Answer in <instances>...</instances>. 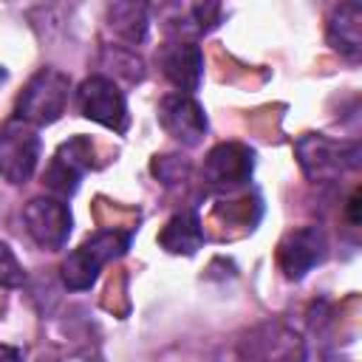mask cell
Here are the masks:
<instances>
[{"label":"cell","mask_w":362,"mask_h":362,"mask_svg":"<svg viewBox=\"0 0 362 362\" xmlns=\"http://www.w3.org/2000/svg\"><path fill=\"white\" fill-rule=\"evenodd\" d=\"M305 339L283 320H266L229 339L218 362H305Z\"/></svg>","instance_id":"6da1fadb"},{"label":"cell","mask_w":362,"mask_h":362,"mask_svg":"<svg viewBox=\"0 0 362 362\" xmlns=\"http://www.w3.org/2000/svg\"><path fill=\"white\" fill-rule=\"evenodd\" d=\"M130 246V232L122 229H99L90 238H85L59 266L62 283L71 291H85L96 283L102 266H107L110 260L122 257Z\"/></svg>","instance_id":"7a4b0ae2"},{"label":"cell","mask_w":362,"mask_h":362,"mask_svg":"<svg viewBox=\"0 0 362 362\" xmlns=\"http://www.w3.org/2000/svg\"><path fill=\"white\" fill-rule=\"evenodd\" d=\"M68 96H71V76L57 68H40L17 96V119L31 127L54 124L65 113Z\"/></svg>","instance_id":"3957f363"},{"label":"cell","mask_w":362,"mask_h":362,"mask_svg":"<svg viewBox=\"0 0 362 362\" xmlns=\"http://www.w3.org/2000/svg\"><path fill=\"white\" fill-rule=\"evenodd\" d=\"M297 161L308 181H337L342 173L356 170L362 150L356 141H337L322 133H305L294 144Z\"/></svg>","instance_id":"277c9868"},{"label":"cell","mask_w":362,"mask_h":362,"mask_svg":"<svg viewBox=\"0 0 362 362\" xmlns=\"http://www.w3.org/2000/svg\"><path fill=\"white\" fill-rule=\"evenodd\" d=\"M76 107L85 119L107 127V130H116V133H124L127 130V102H124V93L119 90V85L105 76V74H93L88 76L79 88H76Z\"/></svg>","instance_id":"5b68a950"},{"label":"cell","mask_w":362,"mask_h":362,"mask_svg":"<svg viewBox=\"0 0 362 362\" xmlns=\"http://www.w3.org/2000/svg\"><path fill=\"white\" fill-rule=\"evenodd\" d=\"M40 161V136L37 127L11 119L0 130V178L8 184H25Z\"/></svg>","instance_id":"8992f818"},{"label":"cell","mask_w":362,"mask_h":362,"mask_svg":"<svg viewBox=\"0 0 362 362\" xmlns=\"http://www.w3.org/2000/svg\"><path fill=\"white\" fill-rule=\"evenodd\" d=\"M255 173V153L240 141H221L204 158V181L209 189L229 195L249 184Z\"/></svg>","instance_id":"52a82bcc"},{"label":"cell","mask_w":362,"mask_h":362,"mask_svg":"<svg viewBox=\"0 0 362 362\" xmlns=\"http://www.w3.org/2000/svg\"><path fill=\"white\" fill-rule=\"evenodd\" d=\"M90 158H93V144L85 136H74L65 144H59L42 173L45 189L59 201L71 198L76 192L82 175L90 170V164H93Z\"/></svg>","instance_id":"ba28073f"},{"label":"cell","mask_w":362,"mask_h":362,"mask_svg":"<svg viewBox=\"0 0 362 362\" xmlns=\"http://www.w3.org/2000/svg\"><path fill=\"white\" fill-rule=\"evenodd\" d=\"M23 221H25V232L31 235V240L48 252H57L68 243L71 223H74L68 204L54 195L31 198L23 209Z\"/></svg>","instance_id":"9c48e42d"},{"label":"cell","mask_w":362,"mask_h":362,"mask_svg":"<svg viewBox=\"0 0 362 362\" xmlns=\"http://www.w3.org/2000/svg\"><path fill=\"white\" fill-rule=\"evenodd\" d=\"M328 255V240L320 226H300L277 246V263L288 280H303Z\"/></svg>","instance_id":"30bf717a"},{"label":"cell","mask_w":362,"mask_h":362,"mask_svg":"<svg viewBox=\"0 0 362 362\" xmlns=\"http://www.w3.org/2000/svg\"><path fill=\"white\" fill-rule=\"evenodd\" d=\"M158 122L184 147L201 144L204 136H206V127H209L204 107L192 96H187V93H170V96H164L161 105H158Z\"/></svg>","instance_id":"8fae6325"},{"label":"cell","mask_w":362,"mask_h":362,"mask_svg":"<svg viewBox=\"0 0 362 362\" xmlns=\"http://www.w3.org/2000/svg\"><path fill=\"white\" fill-rule=\"evenodd\" d=\"M158 68L164 74V79L178 88V93H192L198 90L201 85V76H204V54L201 48L189 40H170L158 48Z\"/></svg>","instance_id":"7c38bea8"},{"label":"cell","mask_w":362,"mask_h":362,"mask_svg":"<svg viewBox=\"0 0 362 362\" xmlns=\"http://www.w3.org/2000/svg\"><path fill=\"white\" fill-rule=\"evenodd\" d=\"M328 42L345 59H359L362 54V6L339 3L328 17Z\"/></svg>","instance_id":"4fadbf2b"},{"label":"cell","mask_w":362,"mask_h":362,"mask_svg":"<svg viewBox=\"0 0 362 362\" xmlns=\"http://www.w3.org/2000/svg\"><path fill=\"white\" fill-rule=\"evenodd\" d=\"M158 246L170 255H195L204 246V229L195 209L175 212L158 232Z\"/></svg>","instance_id":"5bb4252c"},{"label":"cell","mask_w":362,"mask_h":362,"mask_svg":"<svg viewBox=\"0 0 362 362\" xmlns=\"http://www.w3.org/2000/svg\"><path fill=\"white\" fill-rule=\"evenodd\" d=\"M107 28L130 45H139L147 40V28H150V8L144 3H110L107 6Z\"/></svg>","instance_id":"9a60e30c"},{"label":"cell","mask_w":362,"mask_h":362,"mask_svg":"<svg viewBox=\"0 0 362 362\" xmlns=\"http://www.w3.org/2000/svg\"><path fill=\"white\" fill-rule=\"evenodd\" d=\"M173 11H175V17L167 20V31L175 40H187V42H189V37H201L209 28H215L218 25V17H221V6L218 3L175 6Z\"/></svg>","instance_id":"2e32d148"},{"label":"cell","mask_w":362,"mask_h":362,"mask_svg":"<svg viewBox=\"0 0 362 362\" xmlns=\"http://www.w3.org/2000/svg\"><path fill=\"white\" fill-rule=\"evenodd\" d=\"M102 65L113 74V76H110L113 82H116V79H124L127 85H136V82L144 79V62H141V57H139L133 48H127V45H105V51H102Z\"/></svg>","instance_id":"e0dca14e"},{"label":"cell","mask_w":362,"mask_h":362,"mask_svg":"<svg viewBox=\"0 0 362 362\" xmlns=\"http://www.w3.org/2000/svg\"><path fill=\"white\" fill-rule=\"evenodd\" d=\"M25 283V272L20 266V260L14 257V252L0 240V286L3 288H17Z\"/></svg>","instance_id":"ac0fdd59"},{"label":"cell","mask_w":362,"mask_h":362,"mask_svg":"<svg viewBox=\"0 0 362 362\" xmlns=\"http://www.w3.org/2000/svg\"><path fill=\"white\" fill-rule=\"evenodd\" d=\"M153 173L164 181V184H178L187 178L189 173V164L181 158V156H161L153 161Z\"/></svg>","instance_id":"d6986e66"},{"label":"cell","mask_w":362,"mask_h":362,"mask_svg":"<svg viewBox=\"0 0 362 362\" xmlns=\"http://www.w3.org/2000/svg\"><path fill=\"white\" fill-rule=\"evenodd\" d=\"M0 362H23V354L11 345H0Z\"/></svg>","instance_id":"ffe728a7"},{"label":"cell","mask_w":362,"mask_h":362,"mask_svg":"<svg viewBox=\"0 0 362 362\" xmlns=\"http://www.w3.org/2000/svg\"><path fill=\"white\" fill-rule=\"evenodd\" d=\"M6 76H8V74H6V68H0V85L6 82Z\"/></svg>","instance_id":"44dd1931"}]
</instances>
